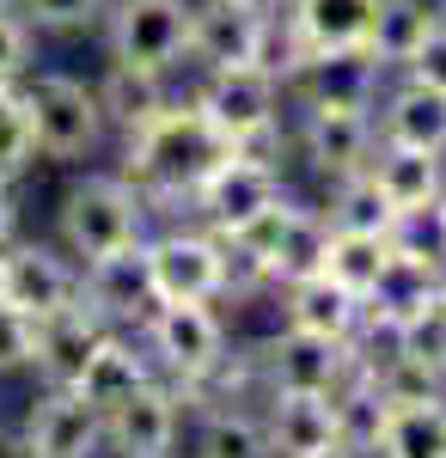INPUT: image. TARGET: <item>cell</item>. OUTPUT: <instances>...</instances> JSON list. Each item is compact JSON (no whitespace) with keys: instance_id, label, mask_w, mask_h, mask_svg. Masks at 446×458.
I'll return each mask as SVG.
<instances>
[{"instance_id":"16","label":"cell","mask_w":446,"mask_h":458,"mask_svg":"<svg viewBox=\"0 0 446 458\" xmlns=\"http://www.w3.org/2000/svg\"><path fill=\"white\" fill-rule=\"evenodd\" d=\"M86 306H92L104 324H147V312L159 306L147 239H135V245H123V250H110V257H92V263H86Z\"/></svg>"},{"instance_id":"33","label":"cell","mask_w":446,"mask_h":458,"mask_svg":"<svg viewBox=\"0 0 446 458\" xmlns=\"http://www.w3.org/2000/svg\"><path fill=\"white\" fill-rule=\"evenodd\" d=\"M31 31H86L110 13V0H13Z\"/></svg>"},{"instance_id":"23","label":"cell","mask_w":446,"mask_h":458,"mask_svg":"<svg viewBox=\"0 0 446 458\" xmlns=\"http://www.w3.org/2000/svg\"><path fill=\"white\" fill-rule=\"evenodd\" d=\"M147 379H153V367H147L141 343L116 336V330H104V343L86 354V367H80L73 391H80L86 403H99V410H116V403H123V397H135Z\"/></svg>"},{"instance_id":"40","label":"cell","mask_w":446,"mask_h":458,"mask_svg":"<svg viewBox=\"0 0 446 458\" xmlns=\"http://www.w3.org/2000/svg\"><path fill=\"white\" fill-rule=\"evenodd\" d=\"M0 293H6V250H0Z\"/></svg>"},{"instance_id":"19","label":"cell","mask_w":446,"mask_h":458,"mask_svg":"<svg viewBox=\"0 0 446 458\" xmlns=\"http://www.w3.org/2000/svg\"><path fill=\"white\" fill-rule=\"evenodd\" d=\"M379 0H287V55L294 49H355L367 43ZM287 73V62H281Z\"/></svg>"},{"instance_id":"11","label":"cell","mask_w":446,"mask_h":458,"mask_svg":"<svg viewBox=\"0 0 446 458\" xmlns=\"http://www.w3.org/2000/svg\"><path fill=\"white\" fill-rule=\"evenodd\" d=\"M270 43H275V19L244 6V0H196L190 19V62L196 68H270Z\"/></svg>"},{"instance_id":"12","label":"cell","mask_w":446,"mask_h":458,"mask_svg":"<svg viewBox=\"0 0 446 458\" xmlns=\"http://www.w3.org/2000/svg\"><path fill=\"white\" fill-rule=\"evenodd\" d=\"M251 367L263 373L270 391H337L348 373H355V349L287 324L281 336H270V343L251 349Z\"/></svg>"},{"instance_id":"36","label":"cell","mask_w":446,"mask_h":458,"mask_svg":"<svg viewBox=\"0 0 446 458\" xmlns=\"http://www.w3.org/2000/svg\"><path fill=\"white\" fill-rule=\"evenodd\" d=\"M404 73H410V80H422V86H441V92H446V19L428 31V43L410 55V68H404Z\"/></svg>"},{"instance_id":"4","label":"cell","mask_w":446,"mask_h":458,"mask_svg":"<svg viewBox=\"0 0 446 458\" xmlns=\"http://www.w3.org/2000/svg\"><path fill=\"white\" fill-rule=\"evenodd\" d=\"M147 349L159 354V367L184 379V391L208 386V379H220L227 373V324L214 312V300H159L153 312H147Z\"/></svg>"},{"instance_id":"32","label":"cell","mask_w":446,"mask_h":458,"mask_svg":"<svg viewBox=\"0 0 446 458\" xmlns=\"http://www.w3.org/2000/svg\"><path fill=\"white\" fill-rule=\"evenodd\" d=\"M391 250L446 269V196L428 202V208H404L398 214V220H391Z\"/></svg>"},{"instance_id":"2","label":"cell","mask_w":446,"mask_h":458,"mask_svg":"<svg viewBox=\"0 0 446 458\" xmlns=\"http://www.w3.org/2000/svg\"><path fill=\"white\" fill-rule=\"evenodd\" d=\"M25 98H31V129H37V153L43 159L73 165V159L99 153L104 129H110L99 86L49 68V73H25Z\"/></svg>"},{"instance_id":"28","label":"cell","mask_w":446,"mask_h":458,"mask_svg":"<svg viewBox=\"0 0 446 458\" xmlns=\"http://www.w3.org/2000/svg\"><path fill=\"white\" fill-rule=\"evenodd\" d=\"M190 453L196 458H275V446H270L263 416H251V410H208L196 440H190Z\"/></svg>"},{"instance_id":"27","label":"cell","mask_w":446,"mask_h":458,"mask_svg":"<svg viewBox=\"0 0 446 458\" xmlns=\"http://www.w3.org/2000/svg\"><path fill=\"white\" fill-rule=\"evenodd\" d=\"M385 263H391V233H348V226H330V257H324V276H337L348 293L373 300Z\"/></svg>"},{"instance_id":"8","label":"cell","mask_w":446,"mask_h":458,"mask_svg":"<svg viewBox=\"0 0 446 458\" xmlns=\"http://www.w3.org/2000/svg\"><path fill=\"white\" fill-rule=\"evenodd\" d=\"M153 257V293L159 300H220L233 293V269H227V239L208 226H172L159 239H147Z\"/></svg>"},{"instance_id":"6","label":"cell","mask_w":446,"mask_h":458,"mask_svg":"<svg viewBox=\"0 0 446 458\" xmlns=\"http://www.w3.org/2000/svg\"><path fill=\"white\" fill-rule=\"evenodd\" d=\"M190 19H196L190 0H110L104 13L110 62L172 73L177 62H190Z\"/></svg>"},{"instance_id":"30","label":"cell","mask_w":446,"mask_h":458,"mask_svg":"<svg viewBox=\"0 0 446 458\" xmlns=\"http://www.w3.org/2000/svg\"><path fill=\"white\" fill-rule=\"evenodd\" d=\"M330 226H348V233H391L398 208L385 202V190L373 183V172L337 177V196H330Z\"/></svg>"},{"instance_id":"25","label":"cell","mask_w":446,"mask_h":458,"mask_svg":"<svg viewBox=\"0 0 446 458\" xmlns=\"http://www.w3.org/2000/svg\"><path fill=\"white\" fill-rule=\"evenodd\" d=\"M434 25H441V0H379L373 25H367V49H373L385 68L404 73Z\"/></svg>"},{"instance_id":"1","label":"cell","mask_w":446,"mask_h":458,"mask_svg":"<svg viewBox=\"0 0 446 458\" xmlns=\"http://www.w3.org/2000/svg\"><path fill=\"white\" fill-rule=\"evenodd\" d=\"M227 153H233V141L196 105H166L147 129L129 135L123 177L135 183L141 196H190Z\"/></svg>"},{"instance_id":"10","label":"cell","mask_w":446,"mask_h":458,"mask_svg":"<svg viewBox=\"0 0 446 458\" xmlns=\"http://www.w3.org/2000/svg\"><path fill=\"white\" fill-rule=\"evenodd\" d=\"M379 62L367 43L355 49H294L287 55V92L300 105H361V110H379Z\"/></svg>"},{"instance_id":"20","label":"cell","mask_w":446,"mask_h":458,"mask_svg":"<svg viewBox=\"0 0 446 458\" xmlns=\"http://www.w3.org/2000/svg\"><path fill=\"white\" fill-rule=\"evenodd\" d=\"M379 141L385 147H422L446 153V92L404 73V86L379 105Z\"/></svg>"},{"instance_id":"9","label":"cell","mask_w":446,"mask_h":458,"mask_svg":"<svg viewBox=\"0 0 446 458\" xmlns=\"http://www.w3.org/2000/svg\"><path fill=\"white\" fill-rule=\"evenodd\" d=\"M6 306H19V312H31L37 324L56 312H73V306H86V263L73 257L68 245H6V293H0Z\"/></svg>"},{"instance_id":"22","label":"cell","mask_w":446,"mask_h":458,"mask_svg":"<svg viewBox=\"0 0 446 458\" xmlns=\"http://www.w3.org/2000/svg\"><path fill=\"white\" fill-rule=\"evenodd\" d=\"M373 183L385 190V202L404 214V208H428L446 196V153H422V147H385L379 141L373 153Z\"/></svg>"},{"instance_id":"7","label":"cell","mask_w":446,"mask_h":458,"mask_svg":"<svg viewBox=\"0 0 446 458\" xmlns=\"http://www.w3.org/2000/svg\"><path fill=\"white\" fill-rule=\"evenodd\" d=\"M287 190H281V172H275L270 159H257L251 147H233L214 172L190 190V208L202 214L208 233H239V226H251L257 214H270L275 202H281Z\"/></svg>"},{"instance_id":"38","label":"cell","mask_w":446,"mask_h":458,"mask_svg":"<svg viewBox=\"0 0 446 458\" xmlns=\"http://www.w3.org/2000/svg\"><path fill=\"white\" fill-rule=\"evenodd\" d=\"M244 6H257V13H270V19H275V13H281L287 0H244Z\"/></svg>"},{"instance_id":"41","label":"cell","mask_w":446,"mask_h":458,"mask_svg":"<svg viewBox=\"0 0 446 458\" xmlns=\"http://www.w3.org/2000/svg\"><path fill=\"white\" fill-rule=\"evenodd\" d=\"M441 19H446V0H441Z\"/></svg>"},{"instance_id":"31","label":"cell","mask_w":446,"mask_h":458,"mask_svg":"<svg viewBox=\"0 0 446 458\" xmlns=\"http://www.w3.org/2000/svg\"><path fill=\"white\" fill-rule=\"evenodd\" d=\"M31 159H37V129L25 80H19V86H0V183H13Z\"/></svg>"},{"instance_id":"14","label":"cell","mask_w":446,"mask_h":458,"mask_svg":"<svg viewBox=\"0 0 446 458\" xmlns=\"http://www.w3.org/2000/svg\"><path fill=\"white\" fill-rule=\"evenodd\" d=\"M177 428H184V397L166 379H147L135 397L104 410V453L116 458H172Z\"/></svg>"},{"instance_id":"24","label":"cell","mask_w":446,"mask_h":458,"mask_svg":"<svg viewBox=\"0 0 446 458\" xmlns=\"http://www.w3.org/2000/svg\"><path fill=\"white\" fill-rule=\"evenodd\" d=\"M379 458H446V397H441V391L391 397Z\"/></svg>"},{"instance_id":"17","label":"cell","mask_w":446,"mask_h":458,"mask_svg":"<svg viewBox=\"0 0 446 458\" xmlns=\"http://www.w3.org/2000/svg\"><path fill=\"white\" fill-rule=\"evenodd\" d=\"M263 428H270L275 458H324L330 446H343L337 391H270Z\"/></svg>"},{"instance_id":"13","label":"cell","mask_w":446,"mask_h":458,"mask_svg":"<svg viewBox=\"0 0 446 458\" xmlns=\"http://www.w3.org/2000/svg\"><path fill=\"white\" fill-rule=\"evenodd\" d=\"M300 153L324 177H355L379 153V116L361 105H300Z\"/></svg>"},{"instance_id":"34","label":"cell","mask_w":446,"mask_h":458,"mask_svg":"<svg viewBox=\"0 0 446 458\" xmlns=\"http://www.w3.org/2000/svg\"><path fill=\"white\" fill-rule=\"evenodd\" d=\"M31 73V25L13 0H0V86H19Z\"/></svg>"},{"instance_id":"21","label":"cell","mask_w":446,"mask_h":458,"mask_svg":"<svg viewBox=\"0 0 446 458\" xmlns=\"http://www.w3.org/2000/svg\"><path fill=\"white\" fill-rule=\"evenodd\" d=\"M104 324L92 306H73V312H56L37 324V373H43V386H73L80 379V367H86V354L104 343Z\"/></svg>"},{"instance_id":"5","label":"cell","mask_w":446,"mask_h":458,"mask_svg":"<svg viewBox=\"0 0 446 458\" xmlns=\"http://www.w3.org/2000/svg\"><path fill=\"white\" fill-rule=\"evenodd\" d=\"M281 92H287V80L263 62H251V68H208L190 105L233 147H257L270 141L275 123H281Z\"/></svg>"},{"instance_id":"26","label":"cell","mask_w":446,"mask_h":458,"mask_svg":"<svg viewBox=\"0 0 446 458\" xmlns=\"http://www.w3.org/2000/svg\"><path fill=\"white\" fill-rule=\"evenodd\" d=\"M99 98H104V116H110V123H123L129 135H135V129H147L159 110L172 105V98H166V73L129 68V62H110V68H104Z\"/></svg>"},{"instance_id":"29","label":"cell","mask_w":446,"mask_h":458,"mask_svg":"<svg viewBox=\"0 0 446 458\" xmlns=\"http://www.w3.org/2000/svg\"><path fill=\"white\" fill-rule=\"evenodd\" d=\"M446 287V269H434V263H416V257H404V250H391V263H385V276H379L373 287V312H391V318H410L422 300H434Z\"/></svg>"},{"instance_id":"3","label":"cell","mask_w":446,"mask_h":458,"mask_svg":"<svg viewBox=\"0 0 446 458\" xmlns=\"http://www.w3.org/2000/svg\"><path fill=\"white\" fill-rule=\"evenodd\" d=\"M147 220V196H141L129 177H80L68 196H62V245L92 263V257H110V250L147 239L141 233Z\"/></svg>"},{"instance_id":"35","label":"cell","mask_w":446,"mask_h":458,"mask_svg":"<svg viewBox=\"0 0 446 458\" xmlns=\"http://www.w3.org/2000/svg\"><path fill=\"white\" fill-rule=\"evenodd\" d=\"M37 367V318L0 300V373Z\"/></svg>"},{"instance_id":"39","label":"cell","mask_w":446,"mask_h":458,"mask_svg":"<svg viewBox=\"0 0 446 458\" xmlns=\"http://www.w3.org/2000/svg\"><path fill=\"white\" fill-rule=\"evenodd\" d=\"M324 458H361V453H348V446H330V453H324Z\"/></svg>"},{"instance_id":"15","label":"cell","mask_w":446,"mask_h":458,"mask_svg":"<svg viewBox=\"0 0 446 458\" xmlns=\"http://www.w3.org/2000/svg\"><path fill=\"white\" fill-rule=\"evenodd\" d=\"M31 458H99L104 453V410L86 403L73 386H49L25 422Z\"/></svg>"},{"instance_id":"37","label":"cell","mask_w":446,"mask_h":458,"mask_svg":"<svg viewBox=\"0 0 446 458\" xmlns=\"http://www.w3.org/2000/svg\"><path fill=\"white\" fill-rule=\"evenodd\" d=\"M13 239H19V208H13V190L0 183V250L13 245Z\"/></svg>"},{"instance_id":"18","label":"cell","mask_w":446,"mask_h":458,"mask_svg":"<svg viewBox=\"0 0 446 458\" xmlns=\"http://www.w3.org/2000/svg\"><path fill=\"white\" fill-rule=\"evenodd\" d=\"M281 312L294 330H312V336H330V343H355V330H361V318H367V300L361 293H348L337 276H306V282H287V300H281Z\"/></svg>"}]
</instances>
